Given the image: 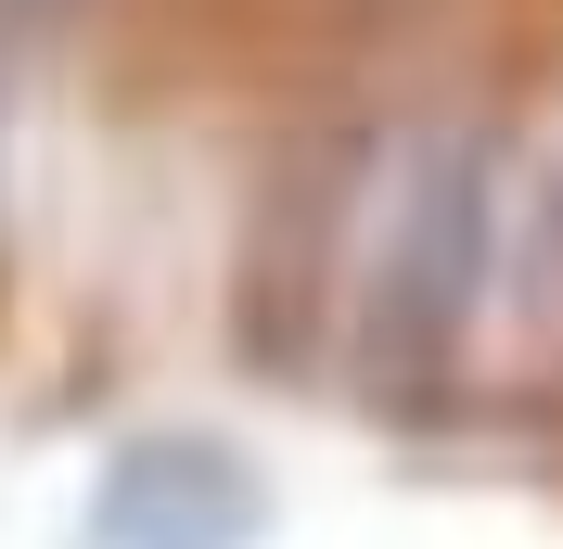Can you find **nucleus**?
Segmentation results:
<instances>
[{"mask_svg":"<svg viewBox=\"0 0 563 549\" xmlns=\"http://www.w3.org/2000/svg\"><path fill=\"white\" fill-rule=\"evenodd\" d=\"M26 13H65V0H0V26H26Z\"/></svg>","mask_w":563,"mask_h":549,"instance_id":"20e7f679","label":"nucleus"},{"mask_svg":"<svg viewBox=\"0 0 563 549\" xmlns=\"http://www.w3.org/2000/svg\"><path fill=\"white\" fill-rule=\"evenodd\" d=\"M499 243H512V256H499V269H512V294H526L538 320H563V154L526 179V217H512Z\"/></svg>","mask_w":563,"mask_h":549,"instance_id":"7ed1b4c3","label":"nucleus"},{"mask_svg":"<svg viewBox=\"0 0 563 549\" xmlns=\"http://www.w3.org/2000/svg\"><path fill=\"white\" fill-rule=\"evenodd\" d=\"M499 154L474 128H422L385 167V205L358 243V358L372 371H435L499 281Z\"/></svg>","mask_w":563,"mask_h":549,"instance_id":"f257e3e1","label":"nucleus"},{"mask_svg":"<svg viewBox=\"0 0 563 549\" xmlns=\"http://www.w3.org/2000/svg\"><path fill=\"white\" fill-rule=\"evenodd\" d=\"M256 537H269V473L206 422L115 435L77 498V549H256Z\"/></svg>","mask_w":563,"mask_h":549,"instance_id":"f03ea898","label":"nucleus"}]
</instances>
